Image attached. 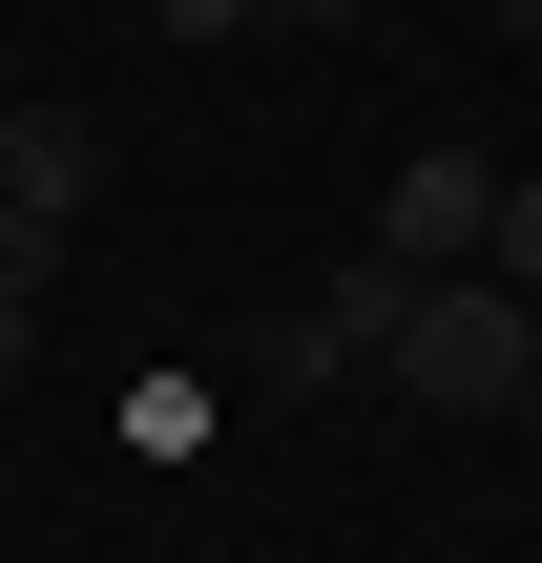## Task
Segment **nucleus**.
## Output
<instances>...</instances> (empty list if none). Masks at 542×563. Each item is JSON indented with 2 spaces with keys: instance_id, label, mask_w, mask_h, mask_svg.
<instances>
[{
  "instance_id": "1",
  "label": "nucleus",
  "mask_w": 542,
  "mask_h": 563,
  "mask_svg": "<svg viewBox=\"0 0 542 563\" xmlns=\"http://www.w3.org/2000/svg\"><path fill=\"white\" fill-rule=\"evenodd\" d=\"M522 376H542V292L439 272V292H418V334H397V397H418V418H522Z\"/></svg>"
},
{
  "instance_id": "2",
  "label": "nucleus",
  "mask_w": 542,
  "mask_h": 563,
  "mask_svg": "<svg viewBox=\"0 0 542 563\" xmlns=\"http://www.w3.org/2000/svg\"><path fill=\"white\" fill-rule=\"evenodd\" d=\"M480 230H501V167H480V146H418V167L376 188V251H397L418 292H439V272H480Z\"/></svg>"
},
{
  "instance_id": "3",
  "label": "nucleus",
  "mask_w": 542,
  "mask_h": 563,
  "mask_svg": "<svg viewBox=\"0 0 542 563\" xmlns=\"http://www.w3.org/2000/svg\"><path fill=\"white\" fill-rule=\"evenodd\" d=\"M397 334H418V272H397V251H355V272H313L292 376H397Z\"/></svg>"
},
{
  "instance_id": "4",
  "label": "nucleus",
  "mask_w": 542,
  "mask_h": 563,
  "mask_svg": "<svg viewBox=\"0 0 542 563\" xmlns=\"http://www.w3.org/2000/svg\"><path fill=\"white\" fill-rule=\"evenodd\" d=\"M0 209H21V230H84V209H104V125H84V104H21V125H0Z\"/></svg>"
},
{
  "instance_id": "5",
  "label": "nucleus",
  "mask_w": 542,
  "mask_h": 563,
  "mask_svg": "<svg viewBox=\"0 0 542 563\" xmlns=\"http://www.w3.org/2000/svg\"><path fill=\"white\" fill-rule=\"evenodd\" d=\"M480 272H501V292H542V167H501V230H480Z\"/></svg>"
},
{
  "instance_id": "6",
  "label": "nucleus",
  "mask_w": 542,
  "mask_h": 563,
  "mask_svg": "<svg viewBox=\"0 0 542 563\" xmlns=\"http://www.w3.org/2000/svg\"><path fill=\"white\" fill-rule=\"evenodd\" d=\"M42 292H63V230H21V209H0V313H42Z\"/></svg>"
},
{
  "instance_id": "7",
  "label": "nucleus",
  "mask_w": 542,
  "mask_h": 563,
  "mask_svg": "<svg viewBox=\"0 0 542 563\" xmlns=\"http://www.w3.org/2000/svg\"><path fill=\"white\" fill-rule=\"evenodd\" d=\"M146 21H167V42H230V21H272V0H146Z\"/></svg>"
},
{
  "instance_id": "8",
  "label": "nucleus",
  "mask_w": 542,
  "mask_h": 563,
  "mask_svg": "<svg viewBox=\"0 0 542 563\" xmlns=\"http://www.w3.org/2000/svg\"><path fill=\"white\" fill-rule=\"evenodd\" d=\"M272 21H313V42H334V21H376V0H272Z\"/></svg>"
},
{
  "instance_id": "9",
  "label": "nucleus",
  "mask_w": 542,
  "mask_h": 563,
  "mask_svg": "<svg viewBox=\"0 0 542 563\" xmlns=\"http://www.w3.org/2000/svg\"><path fill=\"white\" fill-rule=\"evenodd\" d=\"M21 355H42V313H0V376H21Z\"/></svg>"
},
{
  "instance_id": "10",
  "label": "nucleus",
  "mask_w": 542,
  "mask_h": 563,
  "mask_svg": "<svg viewBox=\"0 0 542 563\" xmlns=\"http://www.w3.org/2000/svg\"><path fill=\"white\" fill-rule=\"evenodd\" d=\"M480 21H501V42H542V0H480Z\"/></svg>"
},
{
  "instance_id": "11",
  "label": "nucleus",
  "mask_w": 542,
  "mask_h": 563,
  "mask_svg": "<svg viewBox=\"0 0 542 563\" xmlns=\"http://www.w3.org/2000/svg\"><path fill=\"white\" fill-rule=\"evenodd\" d=\"M522 460H542V376H522Z\"/></svg>"
}]
</instances>
